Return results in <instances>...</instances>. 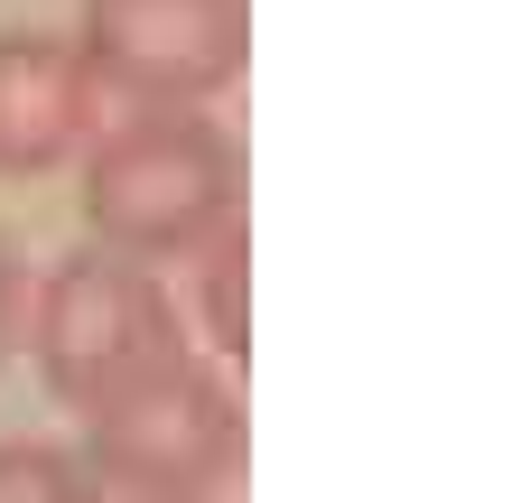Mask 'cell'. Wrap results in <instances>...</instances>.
Segmentation results:
<instances>
[{"instance_id":"6da1fadb","label":"cell","mask_w":512,"mask_h":503,"mask_svg":"<svg viewBox=\"0 0 512 503\" xmlns=\"http://www.w3.org/2000/svg\"><path fill=\"white\" fill-rule=\"evenodd\" d=\"M84 233L131 261H196L243 224V140L196 103H159L94 131L84 150Z\"/></svg>"},{"instance_id":"7a4b0ae2","label":"cell","mask_w":512,"mask_h":503,"mask_svg":"<svg viewBox=\"0 0 512 503\" xmlns=\"http://www.w3.org/2000/svg\"><path fill=\"white\" fill-rule=\"evenodd\" d=\"M28 354H38V382L66 410H103L140 392L149 373H168L177 354H196L177 327L168 280L131 252L84 243L38 280V308H28Z\"/></svg>"},{"instance_id":"3957f363","label":"cell","mask_w":512,"mask_h":503,"mask_svg":"<svg viewBox=\"0 0 512 503\" xmlns=\"http://www.w3.org/2000/svg\"><path fill=\"white\" fill-rule=\"evenodd\" d=\"M84 466L122 503H215L243 476V401L205 354H177L140 392L84 410Z\"/></svg>"},{"instance_id":"277c9868","label":"cell","mask_w":512,"mask_h":503,"mask_svg":"<svg viewBox=\"0 0 512 503\" xmlns=\"http://www.w3.org/2000/svg\"><path fill=\"white\" fill-rule=\"evenodd\" d=\"M75 47L103 94L140 112L159 103H215L252 66V0H84Z\"/></svg>"},{"instance_id":"5b68a950","label":"cell","mask_w":512,"mask_h":503,"mask_svg":"<svg viewBox=\"0 0 512 503\" xmlns=\"http://www.w3.org/2000/svg\"><path fill=\"white\" fill-rule=\"evenodd\" d=\"M103 84L75 38L0 28V177H47L75 150H94Z\"/></svg>"},{"instance_id":"8992f818","label":"cell","mask_w":512,"mask_h":503,"mask_svg":"<svg viewBox=\"0 0 512 503\" xmlns=\"http://www.w3.org/2000/svg\"><path fill=\"white\" fill-rule=\"evenodd\" d=\"M243 271H252V233H243V224H233L224 243H205V252H196V317H205V345H215V364H243V354H252Z\"/></svg>"},{"instance_id":"52a82bcc","label":"cell","mask_w":512,"mask_h":503,"mask_svg":"<svg viewBox=\"0 0 512 503\" xmlns=\"http://www.w3.org/2000/svg\"><path fill=\"white\" fill-rule=\"evenodd\" d=\"M0 503H112V494L56 438H0Z\"/></svg>"},{"instance_id":"ba28073f","label":"cell","mask_w":512,"mask_h":503,"mask_svg":"<svg viewBox=\"0 0 512 503\" xmlns=\"http://www.w3.org/2000/svg\"><path fill=\"white\" fill-rule=\"evenodd\" d=\"M19 317H28V280H19V261H10V243H0V354L19 345Z\"/></svg>"}]
</instances>
